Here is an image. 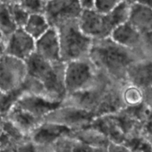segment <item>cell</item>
Segmentation results:
<instances>
[{
    "instance_id": "cell-7",
    "label": "cell",
    "mask_w": 152,
    "mask_h": 152,
    "mask_svg": "<svg viewBox=\"0 0 152 152\" xmlns=\"http://www.w3.org/2000/svg\"><path fill=\"white\" fill-rule=\"evenodd\" d=\"M82 11L80 1H47L44 16L50 27L57 28L70 21L77 20Z\"/></svg>"
},
{
    "instance_id": "cell-36",
    "label": "cell",
    "mask_w": 152,
    "mask_h": 152,
    "mask_svg": "<svg viewBox=\"0 0 152 152\" xmlns=\"http://www.w3.org/2000/svg\"><path fill=\"white\" fill-rule=\"evenodd\" d=\"M144 137L145 138V139L147 140L148 141V142H150V143L152 145V136H148V137Z\"/></svg>"
},
{
    "instance_id": "cell-3",
    "label": "cell",
    "mask_w": 152,
    "mask_h": 152,
    "mask_svg": "<svg viewBox=\"0 0 152 152\" xmlns=\"http://www.w3.org/2000/svg\"><path fill=\"white\" fill-rule=\"evenodd\" d=\"M56 30L59 34L62 62L68 63L89 57L94 40L80 30L78 19L66 22Z\"/></svg>"
},
{
    "instance_id": "cell-28",
    "label": "cell",
    "mask_w": 152,
    "mask_h": 152,
    "mask_svg": "<svg viewBox=\"0 0 152 152\" xmlns=\"http://www.w3.org/2000/svg\"><path fill=\"white\" fill-rule=\"evenodd\" d=\"M143 92L144 99L142 104L150 111L151 114V117H152V87L145 89V90H143Z\"/></svg>"
},
{
    "instance_id": "cell-19",
    "label": "cell",
    "mask_w": 152,
    "mask_h": 152,
    "mask_svg": "<svg viewBox=\"0 0 152 152\" xmlns=\"http://www.w3.org/2000/svg\"><path fill=\"white\" fill-rule=\"evenodd\" d=\"M50 26L44 15H31L23 29L34 40H37L44 35Z\"/></svg>"
},
{
    "instance_id": "cell-11",
    "label": "cell",
    "mask_w": 152,
    "mask_h": 152,
    "mask_svg": "<svg viewBox=\"0 0 152 152\" xmlns=\"http://www.w3.org/2000/svg\"><path fill=\"white\" fill-rule=\"evenodd\" d=\"M72 131L54 124L43 122L29 136V139L36 146L53 145L56 141L65 137H72Z\"/></svg>"
},
{
    "instance_id": "cell-22",
    "label": "cell",
    "mask_w": 152,
    "mask_h": 152,
    "mask_svg": "<svg viewBox=\"0 0 152 152\" xmlns=\"http://www.w3.org/2000/svg\"><path fill=\"white\" fill-rule=\"evenodd\" d=\"M13 19L17 28H24L30 15L21 6L19 1H9Z\"/></svg>"
},
{
    "instance_id": "cell-24",
    "label": "cell",
    "mask_w": 152,
    "mask_h": 152,
    "mask_svg": "<svg viewBox=\"0 0 152 152\" xmlns=\"http://www.w3.org/2000/svg\"><path fill=\"white\" fill-rule=\"evenodd\" d=\"M19 3L30 16L37 14L44 15L47 1L24 0V1H19Z\"/></svg>"
},
{
    "instance_id": "cell-8",
    "label": "cell",
    "mask_w": 152,
    "mask_h": 152,
    "mask_svg": "<svg viewBox=\"0 0 152 152\" xmlns=\"http://www.w3.org/2000/svg\"><path fill=\"white\" fill-rule=\"evenodd\" d=\"M78 25L83 34L93 40L108 38L114 30L108 15L99 14L95 10L82 11Z\"/></svg>"
},
{
    "instance_id": "cell-10",
    "label": "cell",
    "mask_w": 152,
    "mask_h": 152,
    "mask_svg": "<svg viewBox=\"0 0 152 152\" xmlns=\"http://www.w3.org/2000/svg\"><path fill=\"white\" fill-rule=\"evenodd\" d=\"M60 105L61 103L50 102L41 96L27 91L19 98L13 106L17 107L36 118L44 121L48 114Z\"/></svg>"
},
{
    "instance_id": "cell-6",
    "label": "cell",
    "mask_w": 152,
    "mask_h": 152,
    "mask_svg": "<svg viewBox=\"0 0 152 152\" xmlns=\"http://www.w3.org/2000/svg\"><path fill=\"white\" fill-rule=\"evenodd\" d=\"M27 77L25 62L6 54L0 56V91L7 94L20 88Z\"/></svg>"
},
{
    "instance_id": "cell-21",
    "label": "cell",
    "mask_w": 152,
    "mask_h": 152,
    "mask_svg": "<svg viewBox=\"0 0 152 152\" xmlns=\"http://www.w3.org/2000/svg\"><path fill=\"white\" fill-rule=\"evenodd\" d=\"M131 10V1H120L111 13L108 14L113 26L117 27L129 22Z\"/></svg>"
},
{
    "instance_id": "cell-13",
    "label": "cell",
    "mask_w": 152,
    "mask_h": 152,
    "mask_svg": "<svg viewBox=\"0 0 152 152\" xmlns=\"http://www.w3.org/2000/svg\"><path fill=\"white\" fill-rule=\"evenodd\" d=\"M5 119L26 137H29L31 133L44 122L16 106L10 108Z\"/></svg>"
},
{
    "instance_id": "cell-14",
    "label": "cell",
    "mask_w": 152,
    "mask_h": 152,
    "mask_svg": "<svg viewBox=\"0 0 152 152\" xmlns=\"http://www.w3.org/2000/svg\"><path fill=\"white\" fill-rule=\"evenodd\" d=\"M129 22L141 35L152 31V9L140 1H131Z\"/></svg>"
},
{
    "instance_id": "cell-29",
    "label": "cell",
    "mask_w": 152,
    "mask_h": 152,
    "mask_svg": "<svg viewBox=\"0 0 152 152\" xmlns=\"http://www.w3.org/2000/svg\"><path fill=\"white\" fill-rule=\"evenodd\" d=\"M107 149L108 152H132L123 144H116L113 142H110Z\"/></svg>"
},
{
    "instance_id": "cell-1",
    "label": "cell",
    "mask_w": 152,
    "mask_h": 152,
    "mask_svg": "<svg viewBox=\"0 0 152 152\" xmlns=\"http://www.w3.org/2000/svg\"><path fill=\"white\" fill-rule=\"evenodd\" d=\"M27 77L24 83L29 93L52 102L61 103L66 97L64 62H50L33 53L26 61Z\"/></svg>"
},
{
    "instance_id": "cell-20",
    "label": "cell",
    "mask_w": 152,
    "mask_h": 152,
    "mask_svg": "<svg viewBox=\"0 0 152 152\" xmlns=\"http://www.w3.org/2000/svg\"><path fill=\"white\" fill-rule=\"evenodd\" d=\"M16 29L9 1H0V32L7 39Z\"/></svg>"
},
{
    "instance_id": "cell-23",
    "label": "cell",
    "mask_w": 152,
    "mask_h": 152,
    "mask_svg": "<svg viewBox=\"0 0 152 152\" xmlns=\"http://www.w3.org/2000/svg\"><path fill=\"white\" fill-rule=\"evenodd\" d=\"M137 51L141 59L152 62V31L141 36Z\"/></svg>"
},
{
    "instance_id": "cell-34",
    "label": "cell",
    "mask_w": 152,
    "mask_h": 152,
    "mask_svg": "<svg viewBox=\"0 0 152 152\" xmlns=\"http://www.w3.org/2000/svg\"><path fill=\"white\" fill-rule=\"evenodd\" d=\"M141 2L149 8L152 9V0H146V1H140Z\"/></svg>"
},
{
    "instance_id": "cell-16",
    "label": "cell",
    "mask_w": 152,
    "mask_h": 152,
    "mask_svg": "<svg viewBox=\"0 0 152 152\" xmlns=\"http://www.w3.org/2000/svg\"><path fill=\"white\" fill-rule=\"evenodd\" d=\"M141 34L129 22L117 27L111 32L110 39L122 47L137 51L141 39ZM138 52V51H137Z\"/></svg>"
},
{
    "instance_id": "cell-26",
    "label": "cell",
    "mask_w": 152,
    "mask_h": 152,
    "mask_svg": "<svg viewBox=\"0 0 152 152\" xmlns=\"http://www.w3.org/2000/svg\"><path fill=\"white\" fill-rule=\"evenodd\" d=\"M74 139L71 137H65L58 140L53 145V152H73Z\"/></svg>"
},
{
    "instance_id": "cell-30",
    "label": "cell",
    "mask_w": 152,
    "mask_h": 152,
    "mask_svg": "<svg viewBox=\"0 0 152 152\" xmlns=\"http://www.w3.org/2000/svg\"><path fill=\"white\" fill-rule=\"evenodd\" d=\"M95 1H80V5L83 11H90L94 10Z\"/></svg>"
},
{
    "instance_id": "cell-33",
    "label": "cell",
    "mask_w": 152,
    "mask_h": 152,
    "mask_svg": "<svg viewBox=\"0 0 152 152\" xmlns=\"http://www.w3.org/2000/svg\"><path fill=\"white\" fill-rule=\"evenodd\" d=\"M4 123H5V117L0 114V137L2 135L4 132Z\"/></svg>"
},
{
    "instance_id": "cell-5",
    "label": "cell",
    "mask_w": 152,
    "mask_h": 152,
    "mask_svg": "<svg viewBox=\"0 0 152 152\" xmlns=\"http://www.w3.org/2000/svg\"><path fill=\"white\" fill-rule=\"evenodd\" d=\"M95 118L96 117L91 112L76 107L61 105L48 114L44 122L54 123L77 132L88 128Z\"/></svg>"
},
{
    "instance_id": "cell-9",
    "label": "cell",
    "mask_w": 152,
    "mask_h": 152,
    "mask_svg": "<svg viewBox=\"0 0 152 152\" xmlns=\"http://www.w3.org/2000/svg\"><path fill=\"white\" fill-rule=\"evenodd\" d=\"M35 42L23 28H18L6 39L3 54L25 62L35 51Z\"/></svg>"
},
{
    "instance_id": "cell-37",
    "label": "cell",
    "mask_w": 152,
    "mask_h": 152,
    "mask_svg": "<svg viewBox=\"0 0 152 152\" xmlns=\"http://www.w3.org/2000/svg\"><path fill=\"white\" fill-rule=\"evenodd\" d=\"M3 95H4V94H3V93H1V92L0 91V102H1V98H2Z\"/></svg>"
},
{
    "instance_id": "cell-31",
    "label": "cell",
    "mask_w": 152,
    "mask_h": 152,
    "mask_svg": "<svg viewBox=\"0 0 152 152\" xmlns=\"http://www.w3.org/2000/svg\"><path fill=\"white\" fill-rule=\"evenodd\" d=\"M5 45H6V39L4 38V36L1 34L0 32V56L4 53V49H5Z\"/></svg>"
},
{
    "instance_id": "cell-2",
    "label": "cell",
    "mask_w": 152,
    "mask_h": 152,
    "mask_svg": "<svg viewBox=\"0 0 152 152\" xmlns=\"http://www.w3.org/2000/svg\"><path fill=\"white\" fill-rule=\"evenodd\" d=\"M88 58L102 75L116 84L126 82L129 67L142 59L137 50L122 47L110 37L94 40Z\"/></svg>"
},
{
    "instance_id": "cell-27",
    "label": "cell",
    "mask_w": 152,
    "mask_h": 152,
    "mask_svg": "<svg viewBox=\"0 0 152 152\" xmlns=\"http://www.w3.org/2000/svg\"><path fill=\"white\" fill-rule=\"evenodd\" d=\"M73 152H96V148H92L89 145H86V144L74 139Z\"/></svg>"
},
{
    "instance_id": "cell-15",
    "label": "cell",
    "mask_w": 152,
    "mask_h": 152,
    "mask_svg": "<svg viewBox=\"0 0 152 152\" xmlns=\"http://www.w3.org/2000/svg\"><path fill=\"white\" fill-rule=\"evenodd\" d=\"M126 82L142 90L152 87V62L140 59L132 64L127 70Z\"/></svg>"
},
{
    "instance_id": "cell-32",
    "label": "cell",
    "mask_w": 152,
    "mask_h": 152,
    "mask_svg": "<svg viewBox=\"0 0 152 152\" xmlns=\"http://www.w3.org/2000/svg\"><path fill=\"white\" fill-rule=\"evenodd\" d=\"M35 152H53V145H49V146H37Z\"/></svg>"
},
{
    "instance_id": "cell-18",
    "label": "cell",
    "mask_w": 152,
    "mask_h": 152,
    "mask_svg": "<svg viewBox=\"0 0 152 152\" xmlns=\"http://www.w3.org/2000/svg\"><path fill=\"white\" fill-rule=\"evenodd\" d=\"M71 137L96 149L108 148L110 143L109 140L103 133L92 127L74 132Z\"/></svg>"
},
{
    "instance_id": "cell-17",
    "label": "cell",
    "mask_w": 152,
    "mask_h": 152,
    "mask_svg": "<svg viewBox=\"0 0 152 152\" xmlns=\"http://www.w3.org/2000/svg\"><path fill=\"white\" fill-rule=\"evenodd\" d=\"M119 94L123 109L137 108L143 103V90L132 83L128 82L121 83L119 87Z\"/></svg>"
},
{
    "instance_id": "cell-4",
    "label": "cell",
    "mask_w": 152,
    "mask_h": 152,
    "mask_svg": "<svg viewBox=\"0 0 152 152\" xmlns=\"http://www.w3.org/2000/svg\"><path fill=\"white\" fill-rule=\"evenodd\" d=\"M105 77L96 70L89 58L65 63L66 96L91 88Z\"/></svg>"
},
{
    "instance_id": "cell-12",
    "label": "cell",
    "mask_w": 152,
    "mask_h": 152,
    "mask_svg": "<svg viewBox=\"0 0 152 152\" xmlns=\"http://www.w3.org/2000/svg\"><path fill=\"white\" fill-rule=\"evenodd\" d=\"M34 53L50 62H62L59 34L56 28L50 27L44 35L36 40Z\"/></svg>"
},
{
    "instance_id": "cell-35",
    "label": "cell",
    "mask_w": 152,
    "mask_h": 152,
    "mask_svg": "<svg viewBox=\"0 0 152 152\" xmlns=\"http://www.w3.org/2000/svg\"><path fill=\"white\" fill-rule=\"evenodd\" d=\"M96 152H108V149H107V148H96Z\"/></svg>"
},
{
    "instance_id": "cell-25",
    "label": "cell",
    "mask_w": 152,
    "mask_h": 152,
    "mask_svg": "<svg viewBox=\"0 0 152 152\" xmlns=\"http://www.w3.org/2000/svg\"><path fill=\"white\" fill-rule=\"evenodd\" d=\"M120 1L117 0H97L95 1L94 10L102 15H108L113 11Z\"/></svg>"
}]
</instances>
